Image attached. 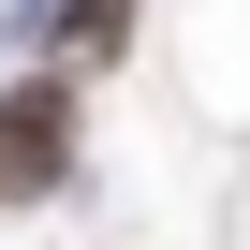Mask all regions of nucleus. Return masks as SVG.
<instances>
[{
    "label": "nucleus",
    "mask_w": 250,
    "mask_h": 250,
    "mask_svg": "<svg viewBox=\"0 0 250 250\" xmlns=\"http://www.w3.org/2000/svg\"><path fill=\"white\" fill-rule=\"evenodd\" d=\"M59 44L74 59H118V44H133V0H59Z\"/></svg>",
    "instance_id": "nucleus-2"
},
{
    "label": "nucleus",
    "mask_w": 250,
    "mask_h": 250,
    "mask_svg": "<svg viewBox=\"0 0 250 250\" xmlns=\"http://www.w3.org/2000/svg\"><path fill=\"white\" fill-rule=\"evenodd\" d=\"M59 147H74V88L44 74V88L0 103V191H44V177H59Z\"/></svg>",
    "instance_id": "nucleus-1"
}]
</instances>
